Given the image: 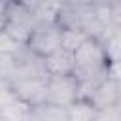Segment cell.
Instances as JSON below:
<instances>
[{
	"mask_svg": "<svg viewBox=\"0 0 121 121\" xmlns=\"http://www.w3.org/2000/svg\"><path fill=\"white\" fill-rule=\"evenodd\" d=\"M25 121H70V113H68V108L43 102V104L32 106Z\"/></svg>",
	"mask_w": 121,
	"mask_h": 121,
	"instance_id": "ba28073f",
	"label": "cell"
},
{
	"mask_svg": "<svg viewBox=\"0 0 121 121\" xmlns=\"http://www.w3.org/2000/svg\"><path fill=\"white\" fill-rule=\"evenodd\" d=\"M112 74H113L117 79H121V60H117V62L112 64Z\"/></svg>",
	"mask_w": 121,
	"mask_h": 121,
	"instance_id": "4fadbf2b",
	"label": "cell"
},
{
	"mask_svg": "<svg viewBox=\"0 0 121 121\" xmlns=\"http://www.w3.org/2000/svg\"><path fill=\"white\" fill-rule=\"evenodd\" d=\"M89 36L81 30H70V28H62V47L70 49L76 53V49L87 40Z\"/></svg>",
	"mask_w": 121,
	"mask_h": 121,
	"instance_id": "30bf717a",
	"label": "cell"
},
{
	"mask_svg": "<svg viewBox=\"0 0 121 121\" xmlns=\"http://www.w3.org/2000/svg\"><path fill=\"white\" fill-rule=\"evenodd\" d=\"M47 81L49 78H15L6 83L26 104L38 106V104L47 102Z\"/></svg>",
	"mask_w": 121,
	"mask_h": 121,
	"instance_id": "277c9868",
	"label": "cell"
},
{
	"mask_svg": "<svg viewBox=\"0 0 121 121\" xmlns=\"http://www.w3.org/2000/svg\"><path fill=\"white\" fill-rule=\"evenodd\" d=\"M38 25H40V21L30 8L23 6L17 0L4 4V8H2V32L8 34L9 38H13L21 43H26Z\"/></svg>",
	"mask_w": 121,
	"mask_h": 121,
	"instance_id": "6da1fadb",
	"label": "cell"
},
{
	"mask_svg": "<svg viewBox=\"0 0 121 121\" xmlns=\"http://www.w3.org/2000/svg\"><path fill=\"white\" fill-rule=\"evenodd\" d=\"M117 81H119V95H121V79H117ZM119 102H121V100H119Z\"/></svg>",
	"mask_w": 121,
	"mask_h": 121,
	"instance_id": "5bb4252c",
	"label": "cell"
},
{
	"mask_svg": "<svg viewBox=\"0 0 121 121\" xmlns=\"http://www.w3.org/2000/svg\"><path fill=\"white\" fill-rule=\"evenodd\" d=\"M30 104H26L21 96H17L11 87L2 81V95H0V121H25Z\"/></svg>",
	"mask_w": 121,
	"mask_h": 121,
	"instance_id": "8992f818",
	"label": "cell"
},
{
	"mask_svg": "<svg viewBox=\"0 0 121 121\" xmlns=\"http://www.w3.org/2000/svg\"><path fill=\"white\" fill-rule=\"evenodd\" d=\"M17 2H21L23 6L30 8L32 11H36V9H38V8H40V6H42V4L45 2V0H17Z\"/></svg>",
	"mask_w": 121,
	"mask_h": 121,
	"instance_id": "8fae6325",
	"label": "cell"
},
{
	"mask_svg": "<svg viewBox=\"0 0 121 121\" xmlns=\"http://www.w3.org/2000/svg\"><path fill=\"white\" fill-rule=\"evenodd\" d=\"M68 113H70V121H96L98 110L89 100L79 98L68 108Z\"/></svg>",
	"mask_w": 121,
	"mask_h": 121,
	"instance_id": "9c48e42d",
	"label": "cell"
},
{
	"mask_svg": "<svg viewBox=\"0 0 121 121\" xmlns=\"http://www.w3.org/2000/svg\"><path fill=\"white\" fill-rule=\"evenodd\" d=\"M45 68L49 76H66V74H74L76 68V57L74 51L66 49V47H59L57 51H53L51 55L43 57Z\"/></svg>",
	"mask_w": 121,
	"mask_h": 121,
	"instance_id": "52a82bcc",
	"label": "cell"
},
{
	"mask_svg": "<svg viewBox=\"0 0 121 121\" xmlns=\"http://www.w3.org/2000/svg\"><path fill=\"white\" fill-rule=\"evenodd\" d=\"M83 100H89L96 110H104V108H110V106H115L119 104L121 100V95H119V81L113 74L106 76L104 79H100L89 93Z\"/></svg>",
	"mask_w": 121,
	"mask_h": 121,
	"instance_id": "5b68a950",
	"label": "cell"
},
{
	"mask_svg": "<svg viewBox=\"0 0 121 121\" xmlns=\"http://www.w3.org/2000/svg\"><path fill=\"white\" fill-rule=\"evenodd\" d=\"M26 45L40 57H47L59 47H62V26L57 21L40 23L32 36L28 38Z\"/></svg>",
	"mask_w": 121,
	"mask_h": 121,
	"instance_id": "7a4b0ae2",
	"label": "cell"
},
{
	"mask_svg": "<svg viewBox=\"0 0 121 121\" xmlns=\"http://www.w3.org/2000/svg\"><path fill=\"white\" fill-rule=\"evenodd\" d=\"M79 100V79L74 74L49 76L47 81V102L62 108H70Z\"/></svg>",
	"mask_w": 121,
	"mask_h": 121,
	"instance_id": "3957f363",
	"label": "cell"
},
{
	"mask_svg": "<svg viewBox=\"0 0 121 121\" xmlns=\"http://www.w3.org/2000/svg\"><path fill=\"white\" fill-rule=\"evenodd\" d=\"M83 4H93V0H60V6H83Z\"/></svg>",
	"mask_w": 121,
	"mask_h": 121,
	"instance_id": "7c38bea8",
	"label": "cell"
}]
</instances>
